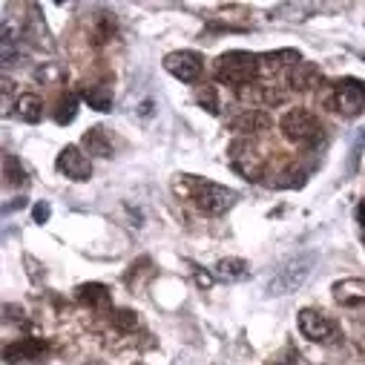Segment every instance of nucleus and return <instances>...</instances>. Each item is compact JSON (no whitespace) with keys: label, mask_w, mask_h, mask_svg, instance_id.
<instances>
[{"label":"nucleus","mask_w":365,"mask_h":365,"mask_svg":"<svg viewBox=\"0 0 365 365\" xmlns=\"http://www.w3.org/2000/svg\"><path fill=\"white\" fill-rule=\"evenodd\" d=\"M299 331L311 342H331L334 334H336V325L325 314H319L314 308H305V311H299Z\"/></svg>","instance_id":"nucleus-9"},{"label":"nucleus","mask_w":365,"mask_h":365,"mask_svg":"<svg viewBox=\"0 0 365 365\" xmlns=\"http://www.w3.org/2000/svg\"><path fill=\"white\" fill-rule=\"evenodd\" d=\"M259 55L245 52V49H233L225 52L216 61V78L222 83H233V86H250V81L259 75Z\"/></svg>","instance_id":"nucleus-3"},{"label":"nucleus","mask_w":365,"mask_h":365,"mask_svg":"<svg viewBox=\"0 0 365 365\" xmlns=\"http://www.w3.org/2000/svg\"><path fill=\"white\" fill-rule=\"evenodd\" d=\"M55 167H58L61 175H66V178H72V181H89V175H93V164H89V158H86V155L81 153V147H75V144H69V147L61 150Z\"/></svg>","instance_id":"nucleus-8"},{"label":"nucleus","mask_w":365,"mask_h":365,"mask_svg":"<svg viewBox=\"0 0 365 365\" xmlns=\"http://www.w3.org/2000/svg\"><path fill=\"white\" fill-rule=\"evenodd\" d=\"M319 81H322L319 66H317V63H308V61H299V63L291 66V72H288V86H291V89H299V93L319 86Z\"/></svg>","instance_id":"nucleus-11"},{"label":"nucleus","mask_w":365,"mask_h":365,"mask_svg":"<svg viewBox=\"0 0 365 365\" xmlns=\"http://www.w3.org/2000/svg\"><path fill=\"white\" fill-rule=\"evenodd\" d=\"M279 130L285 133L288 141L302 144V147H311V144H317L322 138V124L308 110H288L282 115V121H279Z\"/></svg>","instance_id":"nucleus-5"},{"label":"nucleus","mask_w":365,"mask_h":365,"mask_svg":"<svg viewBox=\"0 0 365 365\" xmlns=\"http://www.w3.org/2000/svg\"><path fill=\"white\" fill-rule=\"evenodd\" d=\"M356 219H359V225L365 227V202H362V205L356 207Z\"/></svg>","instance_id":"nucleus-26"},{"label":"nucleus","mask_w":365,"mask_h":365,"mask_svg":"<svg viewBox=\"0 0 365 365\" xmlns=\"http://www.w3.org/2000/svg\"><path fill=\"white\" fill-rule=\"evenodd\" d=\"M110 322H113V328H115V331L130 334V331H135V328H138V314H135V311H130V308H113V311H110Z\"/></svg>","instance_id":"nucleus-19"},{"label":"nucleus","mask_w":365,"mask_h":365,"mask_svg":"<svg viewBox=\"0 0 365 365\" xmlns=\"http://www.w3.org/2000/svg\"><path fill=\"white\" fill-rule=\"evenodd\" d=\"M314 264H317V253L314 250H305V253H294L288 256L267 282V297H291L297 294L314 273Z\"/></svg>","instance_id":"nucleus-1"},{"label":"nucleus","mask_w":365,"mask_h":365,"mask_svg":"<svg viewBox=\"0 0 365 365\" xmlns=\"http://www.w3.org/2000/svg\"><path fill=\"white\" fill-rule=\"evenodd\" d=\"M164 69H167L173 78H178V81L193 83V81L202 78V72H205V61H202L199 52L181 49V52H170V55L164 58Z\"/></svg>","instance_id":"nucleus-6"},{"label":"nucleus","mask_w":365,"mask_h":365,"mask_svg":"<svg viewBox=\"0 0 365 365\" xmlns=\"http://www.w3.org/2000/svg\"><path fill=\"white\" fill-rule=\"evenodd\" d=\"M83 150H86L89 155L110 158V155H113V141H110V135H107L101 127H93V130L83 133Z\"/></svg>","instance_id":"nucleus-15"},{"label":"nucleus","mask_w":365,"mask_h":365,"mask_svg":"<svg viewBox=\"0 0 365 365\" xmlns=\"http://www.w3.org/2000/svg\"><path fill=\"white\" fill-rule=\"evenodd\" d=\"M247 270H250V264H247L245 259L227 256V259L216 262L213 277H216V279H225V282H239V279H245V277H247Z\"/></svg>","instance_id":"nucleus-14"},{"label":"nucleus","mask_w":365,"mask_h":365,"mask_svg":"<svg viewBox=\"0 0 365 365\" xmlns=\"http://www.w3.org/2000/svg\"><path fill=\"white\" fill-rule=\"evenodd\" d=\"M15 115L26 124H38L43 118V101L35 96V93H26V96H18L15 101Z\"/></svg>","instance_id":"nucleus-16"},{"label":"nucleus","mask_w":365,"mask_h":365,"mask_svg":"<svg viewBox=\"0 0 365 365\" xmlns=\"http://www.w3.org/2000/svg\"><path fill=\"white\" fill-rule=\"evenodd\" d=\"M270 121H267V115L262 113V110H242L233 121H230V127L236 130V133H259V130H264Z\"/></svg>","instance_id":"nucleus-17"},{"label":"nucleus","mask_w":365,"mask_h":365,"mask_svg":"<svg viewBox=\"0 0 365 365\" xmlns=\"http://www.w3.org/2000/svg\"><path fill=\"white\" fill-rule=\"evenodd\" d=\"M96 365H101V362H96Z\"/></svg>","instance_id":"nucleus-27"},{"label":"nucleus","mask_w":365,"mask_h":365,"mask_svg":"<svg viewBox=\"0 0 365 365\" xmlns=\"http://www.w3.org/2000/svg\"><path fill=\"white\" fill-rule=\"evenodd\" d=\"M259 61H264L267 66H273V69H279L282 63H291V66H297L299 63V52H294V49H282V52H267V55H259Z\"/></svg>","instance_id":"nucleus-21"},{"label":"nucleus","mask_w":365,"mask_h":365,"mask_svg":"<svg viewBox=\"0 0 365 365\" xmlns=\"http://www.w3.org/2000/svg\"><path fill=\"white\" fill-rule=\"evenodd\" d=\"M78 115V98L75 96H66L61 104H58V113H55V121L63 127V124H72Z\"/></svg>","instance_id":"nucleus-22"},{"label":"nucleus","mask_w":365,"mask_h":365,"mask_svg":"<svg viewBox=\"0 0 365 365\" xmlns=\"http://www.w3.org/2000/svg\"><path fill=\"white\" fill-rule=\"evenodd\" d=\"M83 101L89 104V110H98V113H107L113 107V89L104 86V83H96V86H86L83 89Z\"/></svg>","instance_id":"nucleus-18"},{"label":"nucleus","mask_w":365,"mask_h":365,"mask_svg":"<svg viewBox=\"0 0 365 365\" xmlns=\"http://www.w3.org/2000/svg\"><path fill=\"white\" fill-rule=\"evenodd\" d=\"M61 75H63V72H61L55 63H43V66L38 69V78H41L43 83H55V81H61Z\"/></svg>","instance_id":"nucleus-24"},{"label":"nucleus","mask_w":365,"mask_h":365,"mask_svg":"<svg viewBox=\"0 0 365 365\" xmlns=\"http://www.w3.org/2000/svg\"><path fill=\"white\" fill-rule=\"evenodd\" d=\"M46 354V342H41V339H21V342H15V345H9L6 348V362H32V359H41Z\"/></svg>","instance_id":"nucleus-13"},{"label":"nucleus","mask_w":365,"mask_h":365,"mask_svg":"<svg viewBox=\"0 0 365 365\" xmlns=\"http://www.w3.org/2000/svg\"><path fill=\"white\" fill-rule=\"evenodd\" d=\"M334 299L345 308H365V279H339L334 285Z\"/></svg>","instance_id":"nucleus-10"},{"label":"nucleus","mask_w":365,"mask_h":365,"mask_svg":"<svg viewBox=\"0 0 365 365\" xmlns=\"http://www.w3.org/2000/svg\"><path fill=\"white\" fill-rule=\"evenodd\" d=\"M199 104H202L207 113H219V101H216V89H213V86L199 89Z\"/></svg>","instance_id":"nucleus-23"},{"label":"nucleus","mask_w":365,"mask_h":365,"mask_svg":"<svg viewBox=\"0 0 365 365\" xmlns=\"http://www.w3.org/2000/svg\"><path fill=\"white\" fill-rule=\"evenodd\" d=\"M75 297H78V302H83L86 308H93V311H104V308H110V305H113V294H110V288H107V285H101V282L78 285Z\"/></svg>","instance_id":"nucleus-12"},{"label":"nucleus","mask_w":365,"mask_h":365,"mask_svg":"<svg viewBox=\"0 0 365 365\" xmlns=\"http://www.w3.org/2000/svg\"><path fill=\"white\" fill-rule=\"evenodd\" d=\"M227 155H230V167L236 170V173H242L245 178H250V181H256L259 175H262V155L253 150V144L250 141H233L230 144V150H227Z\"/></svg>","instance_id":"nucleus-7"},{"label":"nucleus","mask_w":365,"mask_h":365,"mask_svg":"<svg viewBox=\"0 0 365 365\" xmlns=\"http://www.w3.org/2000/svg\"><path fill=\"white\" fill-rule=\"evenodd\" d=\"M187 185V196L196 202V207L202 213H210V216H219L225 213L233 202H236V193L222 187V185H213V181H205V178H193V175H181Z\"/></svg>","instance_id":"nucleus-2"},{"label":"nucleus","mask_w":365,"mask_h":365,"mask_svg":"<svg viewBox=\"0 0 365 365\" xmlns=\"http://www.w3.org/2000/svg\"><path fill=\"white\" fill-rule=\"evenodd\" d=\"M325 104L348 118L359 115L365 110V81L359 78H342L331 86V93L325 96Z\"/></svg>","instance_id":"nucleus-4"},{"label":"nucleus","mask_w":365,"mask_h":365,"mask_svg":"<svg viewBox=\"0 0 365 365\" xmlns=\"http://www.w3.org/2000/svg\"><path fill=\"white\" fill-rule=\"evenodd\" d=\"M4 178L9 187H24L26 185V170L21 167V161L15 155H6L4 158Z\"/></svg>","instance_id":"nucleus-20"},{"label":"nucleus","mask_w":365,"mask_h":365,"mask_svg":"<svg viewBox=\"0 0 365 365\" xmlns=\"http://www.w3.org/2000/svg\"><path fill=\"white\" fill-rule=\"evenodd\" d=\"M49 216H52V207H49L46 202H38L35 210H32V219H35L38 225H43V222H49Z\"/></svg>","instance_id":"nucleus-25"}]
</instances>
